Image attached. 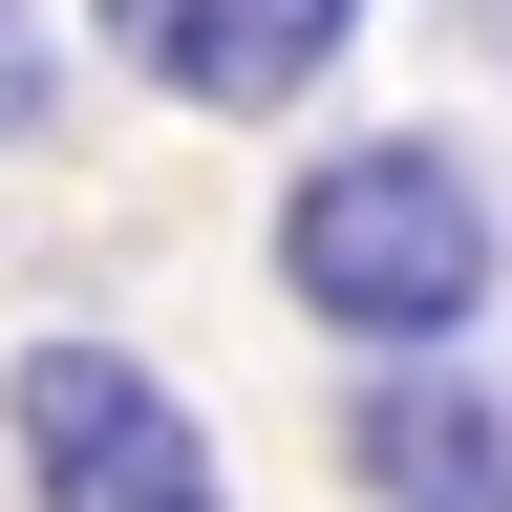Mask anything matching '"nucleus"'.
<instances>
[{
  "label": "nucleus",
  "instance_id": "obj_2",
  "mask_svg": "<svg viewBox=\"0 0 512 512\" xmlns=\"http://www.w3.org/2000/svg\"><path fill=\"white\" fill-rule=\"evenodd\" d=\"M0 448H22L43 512H214V427L128 342H22L0 363Z\"/></svg>",
  "mask_w": 512,
  "mask_h": 512
},
{
  "label": "nucleus",
  "instance_id": "obj_1",
  "mask_svg": "<svg viewBox=\"0 0 512 512\" xmlns=\"http://www.w3.org/2000/svg\"><path fill=\"white\" fill-rule=\"evenodd\" d=\"M491 278H512V214H491V171L448 128H342L278 192V299L320 342H363V363H448L491 320Z\"/></svg>",
  "mask_w": 512,
  "mask_h": 512
},
{
  "label": "nucleus",
  "instance_id": "obj_3",
  "mask_svg": "<svg viewBox=\"0 0 512 512\" xmlns=\"http://www.w3.org/2000/svg\"><path fill=\"white\" fill-rule=\"evenodd\" d=\"M86 22H107V64H128V86H171V107L256 128V107H299L320 64H342V22H363V0H86Z\"/></svg>",
  "mask_w": 512,
  "mask_h": 512
},
{
  "label": "nucleus",
  "instance_id": "obj_4",
  "mask_svg": "<svg viewBox=\"0 0 512 512\" xmlns=\"http://www.w3.org/2000/svg\"><path fill=\"white\" fill-rule=\"evenodd\" d=\"M342 470H363V512H512V406L448 363H363Z\"/></svg>",
  "mask_w": 512,
  "mask_h": 512
},
{
  "label": "nucleus",
  "instance_id": "obj_5",
  "mask_svg": "<svg viewBox=\"0 0 512 512\" xmlns=\"http://www.w3.org/2000/svg\"><path fill=\"white\" fill-rule=\"evenodd\" d=\"M22 128H43V22L0 0V150H22Z\"/></svg>",
  "mask_w": 512,
  "mask_h": 512
}]
</instances>
